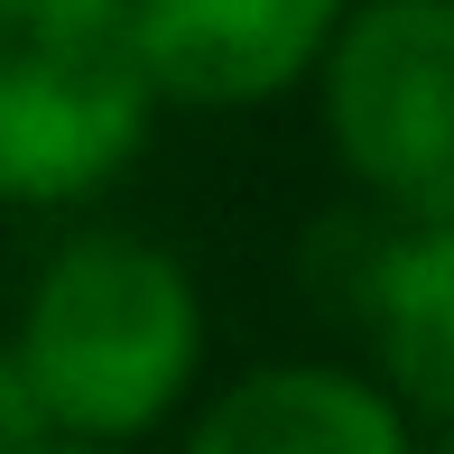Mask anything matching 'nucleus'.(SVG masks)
Instances as JSON below:
<instances>
[{
  "label": "nucleus",
  "mask_w": 454,
  "mask_h": 454,
  "mask_svg": "<svg viewBox=\"0 0 454 454\" xmlns=\"http://www.w3.org/2000/svg\"><path fill=\"white\" fill-rule=\"evenodd\" d=\"M343 10L353 0H130V28L158 74V102L260 112L316 74Z\"/></svg>",
  "instance_id": "4"
},
{
  "label": "nucleus",
  "mask_w": 454,
  "mask_h": 454,
  "mask_svg": "<svg viewBox=\"0 0 454 454\" xmlns=\"http://www.w3.org/2000/svg\"><path fill=\"white\" fill-rule=\"evenodd\" d=\"M353 316L371 334V380L418 427L454 418V223H380Z\"/></svg>",
  "instance_id": "6"
},
{
  "label": "nucleus",
  "mask_w": 454,
  "mask_h": 454,
  "mask_svg": "<svg viewBox=\"0 0 454 454\" xmlns=\"http://www.w3.org/2000/svg\"><path fill=\"white\" fill-rule=\"evenodd\" d=\"M158 74L130 0H0V204L74 214L139 168Z\"/></svg>",
  "instance_id": "2"
},
{
  "label": "nucleus",
  "mask_w": 454,
  "mask_h": 454,
  "mask_svg": "<svg viewBox=\"0 0 454 454\" xmlns=\"http://www.w3.org/2000/svg\"><path fill=\"white\" fill-rule=\"evenodd\" d=\"M28 454H139V445H84V436H47V445H28Z\"/></svg>",
  "instance_id": "8"
},
{
  "label": "nucleus",
  "mask_w": 454,
  "mask_h": 454,
  "mask_svg": "<svg viewBox=\"0 0 454 454\" xmlns=\"http://www.w3.org/2000/svg\"><path fill=\"white\" fill-rule=\"evenodd\" d=\"M10 353L56 436L139 445L204 380V287L130 223H74L19 297Z\"/></svg>",
  "instance_id": "1"
},
{
  "label": "nucleus",
  "mask_w": 454,
  "mask_h": 454,
  "mask_svg": "<svg viewBox=\"0 0 454 454\" xmlns=\"http://www.w3.org/2000/svg\"><path fill=\"white\" fill-rule=\"evenodd\" d=\"M418 454H454V418H436V427H427V436H418Z\"/></svg>",
  "instance_id": "9"
},
{
  "label": "nucleus",
  "mask_w": 454,
  "mask_h": 454,
  "mask_svg": "<svg viewBox=\"0 0 454 454\" xmlns=\"http://www.w3.org/2000/svg\"><path fill=\"white\" fill-rule=\"evenodd\" d=\"M306 84L371 214L454 223V0H353Z\"/></svg>",
  "instance_id": "3"
},
{
  "label": "nucleus",
  "mask_w": 454,
  "mask_h": 454,
  "mask_svg": "<svg viewBox=\"0 0 454 454\" xmlns=\"http://www.w3.org/2000/svg\"><path fill=\"white\" fill-rule=\"evenodd\" d=\"M185 454H418V418L353 362H260L195 408Z\"/></svg>",
  "instance_id": "5"
},
{
  "label": "nucleus",
  "mask_w": 454,
  "mask_h": 454,
  "mask_svg": "<svg viewBox=\"0 0 454 454\" xmlns=\"http://www.w3.org/2000/svg\"><path fill=\"white\" fill-rule=\"evenodd\" d=\"M47 436H56V427H47V408H37V389H28V371H19V353H10V334H0V454H28Z\"/></svg>",
  "instance_id": "7"
}]
</instances>
